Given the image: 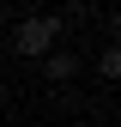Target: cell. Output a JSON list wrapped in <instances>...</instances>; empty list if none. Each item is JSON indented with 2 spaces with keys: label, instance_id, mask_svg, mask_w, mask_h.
I'll return each mask as SVG.
<instances>
[{
  "label": "cell",
  "instance_id": "cell-2",
  "mask_svg": "<svg viewBox=\"0 0 121 127\" xmlns=\"http://www.w3.org/2000/svg\"><path fill=\"white\" fill-rule=\"evenodd\" d=\"M36 67H42V79L67 85V79H79V55H73V49H49V55L36 61Z\"/></svg>",
  "mask_w": 121,
  "mask_h": 127
},
{
  "label": "cell",
  "instance_id": "cell-1",
  "mask_svg": "<svg viewBox=\"0 0 121 127\" xmlns=\"http://www.w3.org/2000/svg\"><path fill=\"white\" fill-rule=\"evenodd\" d=\"M60 42V18L55 12H36V18H18L12 24V55H24V61H42Z\"/></svg>",
  "mask_w": 121,
  "mask_h": 127
},
{
  "label": "cell",
  "instance_id": "cell-3",
  "mask_svg": "<svg viewBox=\"0 0 121 127\" xmlns=\"http://www.w3.org/2000/svg\"><path fill=\"white\" fill-rule=\"evenodd\" d=\"M97 79H121V49H103L97 55Z\"/></svg>",
  "mask_w": 121,
  "mask_h": 127
}]
</instances>
